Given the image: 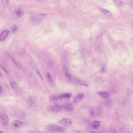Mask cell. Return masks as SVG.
<instances>
[{
    "label": "cell",
    "mask_w": 133,
    "mask_h": 133,
    "mask_svg": "<svg viewBox=\"0 0 133 133\" xmlns=\"http://www.w3.org/2000/svg\"><path fill=\"white\" fill-rule=\"evenodd\" d=\"M101 122L99 121H93L92 124V127L93 129L95 130H98L99 128L100 124H101Z\"/></svg>",
    "instance_id": "15"
},
{
    "label": "cell",
    "mask_w": 133,
    "mask_h": 133,
    "mask_svg": "<svg viewBox=\"0 0 133 133\" xmlns=\"http://www.w3.org/2000/svg\"><path fill=\"white\" fill-rule=\"evenodd\" d=\"M91 133H96V132H93V131H92V132H91Z\"/></svg>",
    "instance_id": "34"
},
{
    "label": "cell",
    "mask_w": 133,
    "mask_h": 133,
    "mask_svg": "<svg viewBox=\"0 0 133 133\" xmlns=\"http://www.w3.org/2000/svg\"><path fill=\"white\" fill-rule=\"evenodd\" d=\"M84 97V94L82 93L78 94L77 95H76L74 97L73 101V103L75 104H78L83 99Z\"/></svg>",
    "instance_id": "8"
},
{
    "label": "cell",
    "mask_w": 133,
    "mask_h": 133,
    "mask_svg": "<svg viewBox=\"0 0 133 133\" xmlns=\"http://www.w3.org/2000/svg\"><path fill=\"white\" fill-rule=\"evenodd\" d=\"M43 15H34L31 16L30 20L31 21L35 23L41 22L43 19Z\"/></svg>",
    "instance_id": "5"
},
{
    "label": "cell",
    "mask_w": 133,
    "mask_h": 133,
    "mask_svg": "<svg viewBox=\"0 0 133 133\" xmlns=\"http://www.w3.org/2000/svg\"><path fill=\"white\" fill-rule=\"evenodd\" d=\"M132 29H133V24H132Z\"/></svg>",
    "instance_id": "35"
},
{
    "label": "cell",
    "mask_w": 133,
    "mask_h": 133,
    "mask_svg": "<svg viewBox=\"0 0 133 133\" xmlns=\"http://www.w3.org/2000/svg\"><path fill=\"white\" fill-rule=\"evenodd\" d=\"M17 30V26H15L13 27L12 28V31L13 32H15Z\"/></svg>",
    "instance_id": "24"
},
{
    "label": "cell",
    "mask_w": 133,
    "mask_h": 133,
    "mask_svg": "<svg viewBox=\"0 0 133 133\" xmlns=\"http://www.w3.org/2000/svg\"><path fill=\"white\" fill-rule=\"evenodd\" d=\"M132 83L133 84V73L132 76Z\"/></svg>",
    "instance_id": "31"
},
{
    "label": "cell",
    "mask_w": 133,
    "mask_h": 133,
    "mask_svg": "<svg viewBox=\"0 0 133 133\" xmlns=\"http://www.w3.org/2000/svg\"><path fill=\"white\" fill-rule=\"evenodd\" d=\"M46 77H47V79H48V81L49 82L50 84H52V79L51 75L49 73H47L46 74Z\"/></svg>",
    "instance_id": "18"
},
{
    "label": "cell",
    "mask_w": 133,
    "mask_h": 133,
    "mask_svg": "<svg viewBox=\"0 0 133 133\" xmlns=\"http://www.w3.org/2000/svg\"><path fill=\"white\" fill-rule=\"evenodd\" d=\"M63 71L66 77L69 80H72L73 77L71 76V75L70 74V73L69 72L68 69L65 65L63 66Z\"/></svg>",
    "instance_id": "12"
},
{
    "label": "cell",
    "mask_w": 133,
    "mask_h": 133,
    "mask_svg": "<svg viewBox=\"0 0 133 133\" xmlns=\"http://www.w3.org/2000/svg\"><path fill=\"white\" fill-rule=\"evenodd\" d=\"M62 107L67 111H72L74 110V107L72 104L70 102H67L64 104Z\"/></svg>",
    "instance_id": "10"
},
{
    "label": "cell",
    "mask_w": 133,
    "mask_h": 133,
    "mask_svg": "<svg viewBox=\"0 0 133 133\" xmlns=\"http://www.w3.org/2000/svg\"><path fill=\"white\" fill-rule=\"evenodd\" d=\"M46 128L49 131L52 132H64L66 129L63 127H60L57 125L55 124H49L46 126Z\"/></svg>",
    "instance_id": "2"
},
{
    "label": "cell",
    "mask_w": 133,
    "mask_h": 133,
    "mask_svg": "<svg viewBox=\"0 0 133 133\" xmlns=\"http://www.w3.org/2000/svg\"><path fill=\"white\" fill-rule=\"evenodd\" d=\"M130 5L131 8L133 10V0L131 1V2L130 3Z\"/></svg>",
    "instance_id": "28"
},
{
    "label": "cell",
    "mask_w": 133,
    "mask_h": 133,
    "mask_svg": "<svg viewBox=\"0 0 133 133\" xmlns=\"http://www.w3.org/2000/svg\"><path fill=\"white\" fill-rule=\"evenodd\" d=\"M10 85L11 87L14 89H16L17 88V85L15 82H14L11 81L10 82Z\"/></svg>",
    "instance_id": "19"
},
{
    "label": "cell",
    "mask_w": 133,
    "mask_h": 133,
    "mask_svg": "<svg viewBox=\"0 0 133 133\" xmlns=\"http://www.w3.org/2000/svg\"><path fill=\"white\" fill-rule=\"evenodd\" d=\"M97 93L101 97L105 98H108L110 96L108 92L105 91H99L97 92Z\"/></svg>",
    "instance_id": "14"
},
{
    "label": "cell",
    "mask_w": 133,
    "mask_h": 133,
    "mask_svg": "<svg viewBox=\"0 0 133 133\" xmlns=\"http://www.w3.org/2000/svg\"><path fill=\"white\" fill-rule=\"evenodd\" d=\"M0 122L2 125L6 126L9 123V118L6 114L1 113L0 114Z\"/></svg>",
    "instance_id": "6"
},
{
    "label": "cell",
    "mask_w": 133,
    "mask_h": 133,
    "mask_svg": "<svg viewBox=\"0 0 133 133\" xmlns=\"http://www.w3.org/2000/svg\"><path fill=\"white\" fill-rule=\"evenodd\" d=\"M111 133H118L117 132V131L115 129H113L111 131Z\"/></svg>",
    "instance_id": "27"
},
{
    "label": "cell",
    "mask_w": 133,
    "mask_h": 133,
    "mask_svg": "<svg viewBox=\"0 0 133 133\" xmlns=\"http://www.w3.org/2000/svg\"><path fill=\"white\" fill-rule=\"evenodd\" d=\"M100 10L101 11V12L103 13L104 15H105V16H107V17H111V14L109 11L105 10V9H100Z\"/></svg>",
    "instance_id": "17"
},
{
    "label": "cell",
    "mask_w": 133,
    "mask_h": 133,
    "mask_svg": "<svg viewBox=\"0 0 133 133\" xmlns=\"http://www.w3.org/2000/svg\"><path fill=\"white\" fill-rule=\"evenodd\" d=\"M9 33V31L7 30H4L2 32L0 35V40L2 41L4 40Z\"/></svg>",
    "instance_id": "13"
},
{
    "label": "cell",
    "mask_w": 133,
    "mask_h": 133,
    "mask_svg": "<svg viewBox=\"0 0 133 133\" xmlns=\"http://www.w3.org/2000/svg\"><path fill=\"white\" fill-rule=\"evenodd\" d=\"M62 100L63 99L61 96V95H53L49 97V101L52 104H59Z\"/></svg>",
    "instance_id": "3"
},
{
    "label": "cell",
    "mask_w": 133,
    "mask_h": 133,
    "mask_svg": "<svg viewBox=\"0 0 133 133\" xmlns=\"http://www.w3.org/2000/svg\"><path fill=\"white\" fill-rule=\"evenodd\" d=\"M132 131H133V128H132Z\"/></svg>",
    "instance_id": "36"
},
{
    "label": "cell",
    "mask_w": 133,
    "mask_h": 133,
    "mask_svg": "<svg viewBox=\"0 0 133 133\" xmlns=\"http://www.w3.org/2000/svg\"><path fill=\"white\" fill-rule=\"evenodd\" d=\"M29 133H43L42 132H39L37 131H31Z\"/></svg>",
    "instance_id": "29"
},
{
    "label": "cell",
    "mask_w": 133,
    "mask_h": 133,
    "mask_svg": "<svg viewBox=\"0 0 133 133\" xmlns=\"http://www.w3.org/2000/svg\"><path fill=\"white\" fill-rule=\"evenodd\" d=\"M0 133H4V132H2V131H0Z\"/></svg>",
    "instance_id": "33"
},
{
    "label": "cell",
    "mask_w": 133,
    "mask_h": 133,
    "mask_svg": "<svg viewBox=\"0 0 133 133\" xmlns=\"http://www.w3.org/2000/svg\"><path fill=\"white\" fill-rule=\"evenodd\" d=\"M16 14L19 17H21L24 15V13L20 10H18L16 12Z\"/></svg>",
    "instance_id": "22"
},
{
    "label": "cell",
    "mask_w": 133,
    "mask_h": 133,
    "mask_svg": "<svg viewBox=\"0 0 133 133\" xmlns=\"http://www.w3.org/2000/svg\"><path fill=\"white\" fill-rule=\"evenodd\" d=\"M102 111V107L101 105H96L90 108L89 114L92 117H96L99 116Z\"/></svg>",
    "instance_id": "1"
},
{
    "label": "cell",
    "mask_w": 133,
    "mask_h": 133,
    "mask_svg": "<svg viewBox=\"0 0 133 133\" xmlns=\"http://www.w3.org/2000/svg\"><path fill=\"white\" fill-rule=\"evenodd\" d=\"M24 123L20 121L14 120L11 123V125L12 127L15 128H19L24 125Z\"/></svg>",
    "instance_id": "9"
},
{
    "label": "cell",
    "mask_w": 133,
    "mask_h": 133,
    "mask_svg": "<svg viewBox=\"0 0 133 133\" xmlns=\"http://www.w3.org/2000/svg\"><path fill=\"white\" fill-rule=\"evenodd\" d=\"M37 73L38 75L40 77V78H41L42 80H43V77H42V76H41V74H40V72H39V70H37Z\"/></svg>",
    "instance_id": "25"
},
{
    "label": "cell",
    "mask_w": 133,
    "mask_h": 133,
    "mask_svg": "<svg viewBox=\"0 0 133 133\" xmlns=\"http://www.w3.org/2000/svg\"><path fill=\"white\" fill-rule=\"evenodd\" d=\"M59 123L61 125L65 126H70L72 124V120L70 119L64 118L59 121Z\"/></svg>",
    "instance_id": "4"
},
{
    "label": "cell",
    "mask_w": 133,
    "mask_h": 133,
    "mask_svg": "<svg viewBox=\"0 0 133 133\" xmlns=\"http://www.w3.org/2000/svg\"><path fill=\"white\" fill-rule=\"evenodd\" d=\"M113 2L115 3V4L119 6H121L124 4V2L121 0H114Z\"/></svg>",
    "instance_id": "20"
},
{
    "label": "cell",
    "mask_w": 133,
    "mask_h": 133,
    "mask_svg": "<svg viewBox=\"0 0 133 133\" xmlns=\"http://www.w3.org/2000/svg\"><path fill=\"white\" fill-rule=\"evenodd\" d=\"M0 67H1V68H2V70H4V72H5L6 73H8V71L6 70V69L4 67L2 66V65H0Z\"/></svg>",
    "instance_id": "26"
},
{
    "label": "cell",
    "mask_w": 133,
    "mask_h": 133,
    "mask_svg": "<svg viewBox=\"0 0 133 133\" xmlns=\"http://www.w3.org/2000/svg\"><path fill=\"white\" fill-rule=\"evenodd\" d=\"M61 95L63 99H69L72 96V94L69 93H63V94H61Z\"/></svg>",
    "instance_id": "16"
},
{
    "label": "cell",
    "mask_w": 133,
    "mask_h": 133,
    "mask_svg": "<svg viewBox=\"0 0 133 133\" xmlns=\"http://www.w3.org/2000/svg\"><path fill=\"white\" fill-rule=\"evenodd\" d=\"M0 94H2V87L1 86V87H0Z\"/></svg>",
    "instance_id": "32"
},
{
    "label": "cell",
    "mask_w": 133,
    "mask_h": 133,
    "mask_svg": "<svg viewBox=\"0 0 133 133\" xmlns=\"http://www.w3.org/2000/svg\"><path fill=\"white\" fill-rule=\"evenodd\" d=\"M1 2L5 6H8L9 5V1L6 0H1Z\"/></svg>",
    "instance_id": "23"
},
{
    "label": "cell",
    "mask_w": 133,
    "mask_h": 133,
    "mask_svg": "<svg viewBox=\"0 0 133 133\" xmlns=\"http://www.w3.org/2000/svg\"><path fill=\"white\" fill-rule=\"evenodd\" d=\"M72 80H74L75 82H76V83L79 84L80 85L85 86V87H87L88 86V84L87 82L80 79L73 77Z\"/></svg>",
    "instance_id": "11"
},
{
    "label": "cell",
    "mask_w": 133,
    "mask_h": 133,
    "mask_svg": "<svg viewBox=\"0 0 133 133\" xmlns=\"http://www.w3.org/2000/svg\"><path fill=\"white\" fill-rule=\"evenodd\" d=\"M73 133H81L80 132H79V131H78V130H74L73 132Z\"/></svg>",
    "instance_id": "30"
},
{
    "label": "cell",
    "mask_w": 133,
    "mask_h": 133,
    "mask_svg": "<svg viewBox=\"0 0 133 133\" xmlns=\"http://www.w3.org/2000/svg\"><path fill=\"white\" fill-rule=\"evenodd\" d=\"M107 71V68L105 66H103L102 67V69L101 70V73L102 74H105Z\"/></svg>",
    "instance_id": "21"
},
{
    "label": "cell",
    "mask_w": 133,
    "mask_h": 133,
    "mask_svg": "<svg viewBox=\"0 0 133 133\" xmlns=\"http://www.w3.org/2000/svg\"><path fill=\"white\" fill-rule=\"evenodd\" d=\"M63 109L62 106L59 105H53L50 106L48 108V110L49 111L52 112H59L60 111Z\"/></svg>",
    "instance_id": "7"
}]
</instances>
